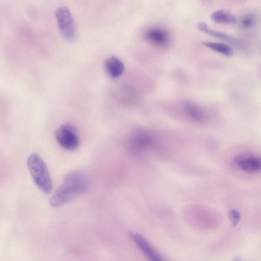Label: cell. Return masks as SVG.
<instances>
[{
    "instance_id": "1",
    "label": "cell",
    "mask_w": 261,
    "mask_h": 261,
    "mask_svg": "<svg viewBox=\"0 0 261 261\" xmlns=\"http://www.w3.org/2000/svg\"><path fill=\"white\" fill-rule=\"evenodd\" d=\"M88 188L86 176L81 172L72 171L67 173L62 182L50 199L53 207H59L70 201L78 195L85 193Z\"/></svg>"
},
{
    "instance_id": "2",
    "label": "cell",
    "mask_w": 261,
    "mask_h": 261,
    "mask_svg": "<svg viewBox=\"0 0 261 261\" xmlns=\"http://www.w3.org/2000/svg\"><path fill=\"white\" fill-rule=\"evenodd\" d=\"M27 163L36 185L44 193H49L52 189V182L48 168L42 158L37 153H32L29 156Z\"/></svg>"
},
{
    "instance_id": "3",
    "label": "cell",
    "mask_w": 261,
    "mask_h": 261,
    "mask_svg": "<svg viewBox=\"0 0 261 261\" xmlns=\"http://www.w3.org/2000/svg\"><path fill=\"white\" fill-rule=\"evenodd\" d=\"M55 15L62 36L66 39H72L76 35V28L70 9L65 6H59L56 9Z\"/></svg>"
},
{
    "instance_id": "4",
    "label": "cell",
    "mask_w": 261,
    "mask_h": 261,
    "mask_svg": "<svg viewBox=\"0 0 261 261\" xmlns=\"http://www.w3.org/2000/svg\"><path fill=\"white\" fill-rule=\"evenodd\" d=\"M56 139L59 145L68 150H73L79 146L80 140L76 130L71 124L61 125L55 132Z\"/></svg>"
},
{
    "instance_id": "5",
    "label": "cell",
    "mask_w": 261,
    "mask_h": 261,
    "mask_svg": "<svg viewBox=\"0 0 261 261\" xmlns=\"http://www.w3.org/2000/svg\"><path fill=\"white\" fill-rule=\"evenodd\" d=\"M233 161L239 168L246 172H261V155L240 153L234 157Z\"/></svg>"
},
{
    "instance_id": "6",
    "label": "cell",
    "mask_w": 261,
    "mask_h": 261,
    "mask_svg": "<svg viewBox=\"0 0 261 261\" xmlns=\"http://www.w3.org/2000/svg\"><path fill=\"white\" fill-rule=\"evenodd\" d=\"M129 143L134 151H140L152 145L153 138L148 131L137 129L130 135Z\"/></svg>"
},
{
    "instance_id": "7",
    "label": "cell",
    "mask_w": 261,
    "mask_h": 261,
    "mask_svg": "<svg viewBox=\"0 0 261 261\" xmlns=\"http://www.w3.org/2000/svg\"><path fill=\"white\" fill-rule=\"evenodd\" d=\"M129 236L149 261H165L158 251L141 235L131 232Z\"/></svg>"
},
{
    "instance_id": "8",
    "label": "cell",
    "mask_w": 261,
    "mask_h": 261,
    "mask_svg": "<svg viewBox=\"0 0 261 261\" xmlns=\"http://www.w3.org/2000/svg\"><path fill=\"white\" fill-rule=\"evenodd\" d=\"M145 38L150 43L159 47H164L168 45L170 40L169 33L159 27L148 29L145 33Z\"/></svg>"
},
{
    "instance_id": "9",
    "label": "cell",
    "mask_w": 261,
    "mask_h": 261,
    "mask_svg": "<svg viewBox=\"0 0 261 261\" xmlns=\"http://www.w3.org/2000/svg\"><path fill=\"white\" fill-rule=\"evenodd\" d=\"M104 68L106 72L110 77L117 79L124 73L125 66L120 58L116 56H112L105 60Z\"/></svg>"
},
{
    "instance_id": "10",
    "label": "cell",
    "mask_w": 261,
    "mask_h": 261,
    "mask_svg": "<svg viewBox=\"0 0 261 261\" xmlns=\"http://www.w3.org/2000/svg\"><path fill=\"white\" fill-rule=\"evenodd\" d=\"M183 108L187 117L194 121L202 122L206 118L204 110L193 102H185L183 105Z\"/></svg>"
},
{
    "instance_id": "11",
    "label": "cell",
    "mask_w": 261,
    "mask_h": 261,
    "mask_svg": "<svg viewBox=\"0 0 261 261\" xmlns=\"http://www.w3.org/2000/svg\"><path fill=\"white\" fill-rule=\"evenodd\" d=\"M198 28L200 31L219 39L233 44L238 43L239 42V40L233 36L228 35L225 33L215 31L211 29L207 24L204 22L199 23L198 24Z\"/></svg>"
},
{
    "instance_id": "12",
    "label": "cell",
    "mask_w": 261,
    "mask_h": 261,
    "mask_svg": "<svg viewBox=\"0 0 261 261\" xmlns=\"http://www.w3.org/2000/svg\"><path fill=\"white\" fill-rule=\"evenodd\" d=\"M211 17L213 21L219 24H232L235 23L237 20L234 15L223 10H219L214 12Z\"/></svg>"
},
{
    "instance_id": "13",
    "label": "cell",
    "mask_w": 261,
    "mask_h": 261,
    "mask_svg": "<svg viewBox=\"0 0 261 261\" xmlns=\"http://www.w3.org/2000/svg\"><path fill=\"white\" fill-rule=\"evenodd\" d=\"M203 44L214 51L226 56H231L233 53L230 46L223 43L205 41L203 42Z\"/></svg>"
},
{
    "instance_id": "14",
    "label": "cell",
    "mask_w": 261,
    "mask_h": 261,
    "mask_svg": "<svg viewBox=\"0 0 261 261\" xmlns=\"http://www.w3.org/2000/svg\"><path fill=\"white\" fill-rule=\"evenodd\" d=\"M241 24L244 29H250L254 24V18L251 14L246 15L242 19Z\"/></svg>"
},
{
    "instance_id": "15",
    "label": "cell",
    "mask_w": 261,
    "mask_h": 261,
    "mask_svg": "<svg viewBox=\"0 0 261 261\" xmlns=\"http://www.w3.org/2000/svg\"><path fill=\"white\" fill-rule=\"evenodd\" d=\"M229 218L233 226H236L239 223L241 215L240 213L236 210H231L229 212Z\"/></svg>"
},
{
    "instance_id": "16",
    "label": "cell",
    "mask_w": 261,
    "mask_h": 261,
    "mask_svg": "<svg viewBox=\"0 0 261 261\" xmlns=\"http://www.w3.org/2000/svg\"><path fill=\"white\" fill-rule=\"evenodd\" d=\"M234 261H241L239 258H236Z\"/></svg>"
}]
</instances>
